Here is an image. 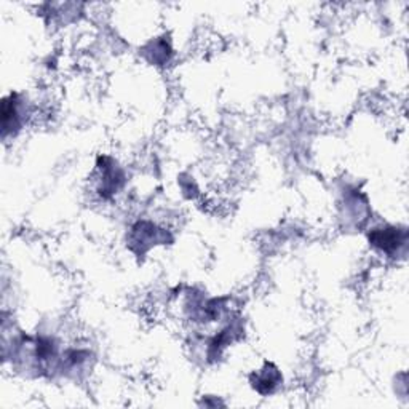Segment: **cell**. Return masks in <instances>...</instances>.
Segmentation results:
<instances>
[{
  "mask_svg": "<svg viewBox=\"0 0 409 409\" xmlns=\"http://www.w3.org/2000/svg\"><path fill=\"white\" fill-rule=\"evenodd\" d=\"M369 242L372 245L381 248L386 253H393L401 245H405L406 234L398 229H376L369 235Z\"/></svg>",
  "mask_w": 409,
  "mask_h": 409,
  "instance_id": "1",
  "label": "cell"
},
{
  "mask_svg": "<svg viewBox=\"0 0 409 409\" xmlns=\"http://www.w3.org/2000/svg\"><path fill=\"white\" fill-rule=\"evenodd\" d=\"M280 381H282V376H280L278 369L275 368V366L267 364L264 369L254 376L253 387L258 390L259 393L267 395V393H272L273 390L277 389Z\"/></svg>",
  "mask_w": 409,
  "mask_h": 409,
  "instance_id": "2",
  "label": "cell"
}]
</instances>
